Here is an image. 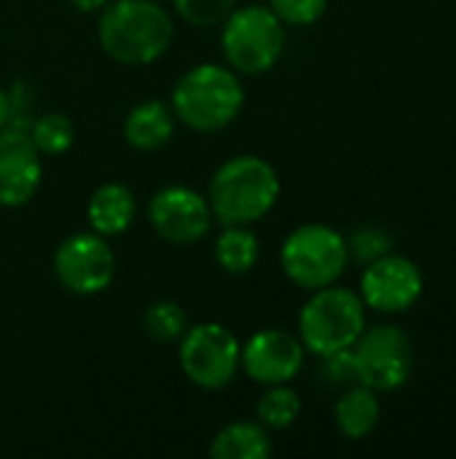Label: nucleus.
Listing matches in <instances>:
<instances>
[{
	"instance_id": "9b49d317",
	"label": "nucleus",
	"mask_w": 456,
	"mask_h": 459,
	"mask_svg": "<svg viewBox=\"0 0 456 459\" xmlns=\"http://www.w3.org/2000/svg\"><path fill=\"white\" fill-rule=\"evenodd\" d=\"M425 290V280L419 266L406 255H382L371 261L360 280V299L366 307L398 315L411 309Z\"/></svg>"
},
{
	"instance_id": "f03ea898",
	"label": "nucleus",
	"mask_w": 456,
	"mask_h": 459,
	"mask_svg": "<svg viewBox=\"0 0 456 459\" xmlns=\"http://www.w3.org/2000/svg\"><path fill=\"white\" fill-rule=\"evenodd\" d=\"M280 199V178L261 156H234L218 167L210 183V210L223 226H250L271 212Z\"/></svg>"
},
{
	"instance_id": "4468645a",
	"label": "nucleus",
	"mask_w": 456,
	"mask_h": 459,
	"mask_svg": "<svg viewBox=\"0 0 456 459\" xmlns=\"http://www.w3.org/2000/svg\"><path fill=\"white\" fill-rule=\"evenodd\" d=\"M137 202L129 186L124 183H102L86 207L89 223L102 237H118L134 223Z\"/></svg>"
},
{
	"instance_id": "39448f33",
	"label": "nucleus",
	"mask_w": 456,
	"mask_h": 459,
	"mask_svg": "<svg viewBox=\"0 0 456 459\" xmlns=\"http://www.w3.org/2000/svg\"><path fill=\"white\" fill-rule=\"evenodd\" d=\"M223 54L234 73H269L285 51V30L280 16L263 5L234 8L223 22Z\"/></svg>"
},
{
	"instance_id": "aec40b11",
	"label": "nucleus",
	"mask_w": 456,
	"mask_h": 459,
	"mask_svg": "<svg viewBox=\"0 0 456 459\" xmlns=\"http://www.w3.org/2000/svg\"><path fill=\"white\" fill-rule=\"evenodd\" d=\"M32 145L40 156H62L75 143V126L65 113H46L38 116L27 129Z\"/></svg>"
},
{
	"instance_id": "1a4fd4ad",
	"label": "nucleus",
	"mask_w": 456,
	"mask_h": 459,
	"mask_svg": "<svg viewBox=\"0 0 456 459\" xmlns=\"http://www.w3.org/2000/svg\"><path fill=\"white\" fill-rule=\"evenodd\" d=\"M54 274L62 288L75 296H97L110 288L116 274V255L102 234H73L59 242L54 253Z\"/></svg>"
},
{
	"instance_id": "412c9836",
	"label": "nucleus",
	"mask_w": 456,
	"mask_h": 459,
	"mask_svg": "<svg viewBox=\"0 0 456 459\" xmlns=\"http://www.w3.org/2000/svg\"><path fill=\"white\" fill-rule=\"evenodd\" d=\"M142 328L153 342L169 344V342H180V336L188 328V317L175 301H153L142 312Z\"/></svg>"
},
{
	"instance_id": "a211bd4d",
	"label": "nucleus",
	"mask_w": 456,
	"mask_h": 459,
	"mask_svg": "<svg viewBox=\"0 0 456 459\" xmlns=\"http://www.w3.org/2000/svg\"><path fill=\"white\" fill-rule=\"evenodd\" d=\"M261 242L247 226H226L215 242L218 266L228 274H247L258 264Z\"/></svg>"
},
{
	"instance_id": "4be33fe9",
	"label": "nucleus",
	"mask_w": 456,
	"mask_h": 459,
	"mask_svg": "<svg viewBox=\"0 0 456 459\" xmlns=\"http://www.w3.org/2000/svg\"><path fill=\"white\" fill-rule=\"evenodd\" d=\"M175 11L194 27L223 24L226 16L237 8L239 0H172Z\"/></svg>"
},
{
	"instance_id": "5701e85b",
	"label": "nucleus",
	"mask_w": 456,
	"mask_h": 459,
	"mask_svg": "<svg viewBox=\"0 0 456 459\" xmlns=\"http://www.w3.org/2000/svg\"><path fill=\"white\" fill-rule=\"evenodd\" d=\"M347 250L352 258H357L360 264H371L382 255H387L392 250V237L376 226H366L357 229L349 239H347Z\"/></svg>"
},
{
	"instance_id": "393cba45",
	"label": "nucleus",
	"mask_w": 456,
	"mask_h": 459,
	"mask_svg": "<svg viewBox=\"0 0 456 459\" xmlns=\"http://www.w3.org/2000/svg\"><path fill=\"white\" fill-rule=\"evenodd\" d=\"M323 377L333 385H360V374H357V363H355V352L349 350H339L323 358Z\"/></svg>"
},
{
	"instance_id": "9d476101",
	"label": "nucleus",
	"mask_w": 456,
	"mask_h": 459,
	"mask_svg": "<svg viewBox=\"0 0 456 459\" xmlns=\"http://www.w3.org/2000/svg\"><path fill=\"white\" fill-rule=\"evenodd\" d=\"M148 221L153 231L172 245H196L210 234V202L188 186H167L151 196Z\"/></svg>"
},
{
	"instance_id": "f257e3e1",
	"label": "nucleus",
	"mask_w": 456,
	"mask_h": 459,
	"mask_svg": "<svg viewBox=\"0 0 456 459\" xmlns=\"http://www.w3.org/2000/svg\"><path fill=\"white\" fill-rule=\"evenodd\" d=\"M97 35L110 59L121 65H151L169 51L175 24L156 0H116L102 8Z\"/></svg>"
},
{
	"instance_id": "20e7f679",
	"label": "nucleus",
	"mask_w": 456,
	"mask_h": 459,
	"mask_svg": "<svg viewBox=\"0 0 456 459\" xmlns=\"http://www.w3.org/2000/svg\"><path fill=\"white\" fill-rule=\"evenodd\" d=\"M304 304L298 317L304 350L325 358L339 350L355 347L366 331V304L355 290L347 288H320Z\"/></svg>"
},
{
	"instance_id": "f8f14e48",
	"label": "nucleus",
	"mask_w": 456,
	"mask_h": 459,
	"mask_svg": "<svg viewBox=\"0 0 456 459\" xmlns=\"http://www.w3.org/2000/svg\"><path fill=\"white\" fill-rule=\"evenodd\" d=\"M239 366L258 385H288L304 368V344L288 331H258L242 347Z\"/></svg>"
},
{
	"instance_id": "0eeeda50",
	"label": "nucleus",
	"mask_w": 456,
	"mask_h": 459,
	"mask_svg": "<svg viewBox=\"0 0 456 459\" xmlns=\"http://www.w3.org/2000/svg\"><path fill=\"white\" fill-rule=\"evenodd\" d=\"M242 363L239 339L218 323L185 328L180 336V368L202 390H223L234 382Z\"/></svg>"
},
{
	"instance_id": "2eb2a0df",
	"label": "nucleus",
	"mask_w": 456,
	"mask_h": 459,
	"mask_svg": "<svg viewBox=\"0 0 456 459\" xmlns=\"http://www.w3.org/2000/svg\"><path fill=\"white\" fill-rule=\"evenodd\" d=\"M175 118L161 100H145L134 105L124 121V137L137 151H159L172 140Z\"/></svg>"
},
{
	"instance_id": "7ed1b4c3",
	"label": "nucleus",
	"mask_w": 456,
	"mask_h": 459,
	"mask_svg": "<svg viewBox=\"0 0 456 459\" xmlns=\"http://www.w3.org/2000/svg\"><path fill=\"white\" fill-rule=\"evenodd\" d=\"M245 105L239 75L223 65H196L180 75L172 89L175 116L194 132L210 134L226 129Z\"/></svg>"
},
{
	"instance_id": "dca6fc26",
	"label": "nucleus",
	"mask_w": 456,
	"mask_h": 459,
	"mask_svg": "<svg viewBox=\"0 0 456 459\" xmlns=\"http://www.w3.org/2000/svg\"><path fill=\"white\" fill-rule=\"evenodd\" d=\"M336 428L341 430L344 438L349 441H363L368 438L382 417V406L376 398V390L366 385H352L339 401H336Z\"/></svg>"
},
{
	"instance_id": "6e6552de",
	"label": "nucleus",
	"mask_w": 456,
	"mask_h": 459,
	"mask_svg": "<svg viewBox=\"0 0 456 459\" xmlns=\"http://www.w3.org/2000/svg\"><path fill=\"white\" fill-rule=\"evenodd\" d=\"M360 385L376 393H392L411 379L414 347L411 339L395 325H376L363 331L352 347Z\"/></svg>"
},
{
	"instance_id": "ddd939ff",
	"label": "nucleus",
	"mask_w": 456,
	"mask_h": 459,
	"mask_svg": "<svg viewBox=\"0 0 456 459\" xmlns=\"http://www.w3.org/2000/svg\"><path fill=\"white\" fill-rule=\"evenodd\" d=\"M43 161L27 129H0V207H24L40 188Z\"/></svg>"
},
{
	"instance_id": "423d86ee",
	"label": "nucleus",
	"mask_w": 456,
	"mask_h": 459,
	"mask_svg": "<svg viewBox=\"0 0 456 459\" xmlns=\"http://www.w3.org/2000/svg\"><path fill=\"white\" fill-rule=\"evenodd\" d=\"M280 258L290 282L304 290H320L336 285V280L344 274L349 250L347 239L336 229L325 223H306L290 231Z\"/></svg>"
},
{
	"instance_id": "bb28decb",
	"label": "nucleus",
	"mask_w": 456,
	"mask_h": 459,
	"mask_svg": "<svg viewBox=\"0 0 456 459\" xmlns=\"http://www.w3.org/2000/svg\"><path fill=\"white\" fill-rule=\"evenodd\" d=\"M8 121H11V97L0 89V129L8 126Z\"/></svg>"
},
{
	"instance_id": "a878e982",
	"label": "nucleus",
	"mask_w": 456,
	"mask_h": 459,
	"mask_svg": "<svg viewBox=\"0 0 456 459\" xmlns=\"http://www.w3.org/2000/svg\"><path fill=\"white\" fill-rule=\"evenodd\" d=\"M78 11H83V13H89V11H99V8H105L110 0H70Z\"/></svg>"
},
{
	"instance_id": "6ab92c4d",
	"label": "nucleus",
	"mask_w": 456,
	"mask_h": 459,
	"mask_svg": "<svg viewBox=\"0 0 456 459\" xmlns=\"http://www.w3.org/2000/svg\"><path fill=\"white\" fill-rule=\"evenodd\" d=\"M301 414V398L288 385H271L255 403V417L266 430H288Z\"/></svg>"
},
{
	"instance_id": "b1692460",
	"label": "nucleus",
	"mask_w": 456,
	"mask_h": 459,
	"mask_svg": "<svg viewBox=\"0 0 456 459\" xmlns=\"http://www.w3.org/2000/svg\"><path fill=\"white\" fill-rule=\"evenodd\" d=\"M271 11L280 16L282 24H293V27H309L317 19H323L328 0H269Z\"/></svg>"
},
{
	"instance_id": "f3484780",
	"label": "nucleus",
	"mask_w": 456,
	"mask_h": 459,
	"mask_svg": "<svg viewBox=\"0 0 456 459\" xmlns=\"http://www.w3.org/2000/svg\"><path fill=\"white\" fill-rule=\"evenodd\" d=\"M271 436L261 422H231L210 444L215 459H266L271 455Z\"/></svg>"
}]
</instances>
